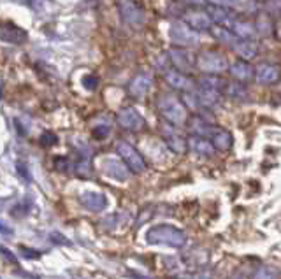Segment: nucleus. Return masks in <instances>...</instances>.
I'll list each match as a JSON object with an SVG mask.
<instances>
[{
	"label": "nucleus",
	"instance_id": "obj_1",
	"mask_svg": "<svg viewBox=\"0 0 281 279\" xmlns=\"http://www.w3.org/2000/svg\"><path fill=\"white\" fill-rule=\"evenodd\" d=\"M149 244H165L171 248H183L187 244V235L172 225H157L146 234Z\"/></svg>",
	"mask_w": 281,
	"mask_h": 279
},
{
	"label": "nucleus",
	"instance_id": "obj_2",
	"mask_svg": "<svg viewBox=\"0 0 281 279\" xmlns=\"http://www.w3.org/2000/svg\"><path fill=\"white\" fill-rule=\"evenodd\" d=\"M197 67L204 72L209 74H216V72H223L227 69V60H225L223 55L216 53V51H200L197 55Z\"/></svg>",
	"mask_w": 281,
	"mask_h": 279
},
{
	"label": "nucleus",
	"instance_id": "obj_3",
	"mask_svg": "<svg viewBox=\"0 0 281 279\" xmlns=\"http://www.w3.org/2000/svg\"><path fill=\"white\" fill-rule=\"evenodd\" d=\"M160 111H162V114L172 123V125H181V123H185V119H187L185 106L174 97H165L164 100H162Z\"/></svg>",
	"mask_w": 281,
	"mask_h": 279
},
{
	"label": "nucleus",
	"instance_id": "obj_4",
	"mask_svg": "<svg viewBox=\"0 0 281 279\" xmlns=\"http://www.w3.org/2000/svg\"><path fill=\"white\" fill-rule=\"evenodd\" d=\"M118 153L121 155V158H123L126 165H129L134 172H142V170L146 169V163L142 160V157L132 146L126 144V142H120V144H118Z\"/></svg>",
	"mask_w": 281,
	"mask_h": 279
},
{
	"label": "nucleus",
	"instance_id": "obj_5",
	"mask_svg": "<svg viewBox=\"0 0 281 279\" xmlns=\"http://www.w3.org/2000/svg\"><path fill=\"white\" fill-rule=\"evenodd\" d=\"M171 37H172V41L180 46H192V44H197V41H199L195 30L190 29L188 25H183V23H176V25H172Z\"/></svg>",
	"mask_w": 281,
	"mask_h": 279
},
{
	"label": "nucleus",
	"instance_id": "obj_6",
	"mask_svg": "<svg viewBox=\"0 0 281 279\" xmlns=\"http://www.w3.org/2000/svg\"><path fill=\"white\" fill-rule=\"evenodd\" d=\"M185 19H187V25L193 30L206 32L213 29V19L206 11H188L185 14Z\"/></svg>",
	"mask_w": 281,
	"mask_h": 279
},
{
	"label": "nucleus",
	"instance_id": "obj_7",
	"mask_svg": "<svg viewBox=\"0 0 281 279\" xmlns=\"http://www.w3.org/2000/svg\"><path fill=\"white\" fill-rule=\"evenodd\" d=\"M232 49L236 51L237 55H239L241 60H246V62H250L251 58L257 57V53H259V47H257V44L253 41H250V39H236V42L231 46Z\"/></svg>",
	"mask_w": 281,
	"mask_h": 279
},
{
	"label": "nucleus",
	"instance_id": "obj_8",
	"mask_svg": "<svg viewBox=\"0 0 281 279\" xmlns=\"http://www.w3.org/2000/svg\"><path fill=\"white\" fill-rule=\"evenodd\" d=\"M190 149H193L195 153H199L200 157H213L215 155V146L209 139L202 137V135H192L188 139Z\"/></svg>",
	"mask_w": 281,
	"mask_h": 279
},
{
	"label": "nucleus",
	"instance_id": "obj_9",
	"mask_svg": "<svg viewBox=\"0 0 281 279\" xmlns=\"http://www.w3.org/2000/svg\"><path fill=\"white\" fill-rule=\"evenodd\" d=\"M228 70H231L232 78L241 83L250 81L253 75H255V70L251 69V65L246 62V60H237V62H234L231 67H228Z\"/></svg>",
	"mask_w": 281,
	"mask_h": 279
},
{
	"label": "nucleus",
	"instance_id": "obj_10",
	"mask_svg": "<svg viewBox=\"0 0 281 279\" xmlns=\"http://www.w3.org/2000/svg\"><path fill=\"white\" fill-rule=\"evenodd\" d=\"M255 79L260 85H272V83H276L279 79V70L271 63H264V65L257 67Z\"/></svg>",
	"mask_w": 281,
	"mask_h": 279
},
{
	"label": "nucleus",
	"instance_id": "obj_11",
	"mask_svg": "<svg viewBox=\"0 0 281 279\" xmlns=\"http://www.w3.org/2000/svg\"><path fill=\"white\" fill-rule=\"evenodd\" d=\"M231 30L234 32V34H236L239 39H250V41H253V37L257 35L255 25H253L251 21H246V19L237 18V16H236L234 23H232Z\"/></svg>",
	"mask_w": 281,
	"mask_h": 279
},
{
	"label": "nucleus",
	"instance_id": "obj_12",
	"mask_svg": "<svg viewBox=\"0 0 281 279\" xmlns=\"http://www.w3.org/2000/svg\"><path fill=\"white\" fill-rule=\"evenodd\" d=\"M208 139L213 142L215 149L227 151V149H231V146H232V135L223 129H216L215 126V129L211 130V134H209Z\"/></svg>",
	"mask_w": 281,
	"mask_h": 279
},
{
	"label": "nucleus",
	"instance_id": "obj_13",
	"mask_svg": "<svg viewBox=\"0 0 281 279\" xmlns=\"http://www.w3.org/2000/svg\"><path fill=\"white\" fill-rule=\"evenodd\" d=\"M209 16H211L213 23H216V25L220 27H225V29L231 30L232 23H234L236 19V14L231 13V11L227 9H220V7H209Z\"/></svg>",
	"mask_w": 281,
	"mask_h": 279
},
{
	"label": "nucleus",
	"instance_id": "obj_14",
	"mask_svg": "<svg viewBox=\"0 0 281 279\" xmlns=\"http://www.w3.org/2000/svg\"><path fill=\"white\" fill-rule=\"evenodd\" d=\"M164 132H165V139H167V144L171 146L176 153H183V151L187 149V141H185L180 134H176L174 130H169L167 126L164 129Z\"/></svg>",
	"mask_w": 281,
	"mask_h": 279
},
{
	"label": "nucleus",
	"instance_id": "obj_15",
	"mask_svg": "<svg viewBox=\"0 0 281 279\" xmlns=\"http://www.w3.org/2000/svg\"><path fill=\"white\" fill-rule=\"evenodd\" d=\"M81 202L86 207H88V209H92V211H102L106 207L104 195H98V193H86V195H83Z\"/></svg>",
	"mask_w": 281,
	"mask_h": 279
},
{
	"label": "nucleus",
	"instance_id": "obj_16",
	"mask_svg": "<svg viewBox=\"0 0 281 279\" xmlns=\"http://www.w3.org/2000/svg\"><path fill=\"white\" fill-rule=\"evenodd\" d=\"M225 93H227L231 98H234V100H241V98L246 97L248 90L241 81H234V83H228V85L225 86Z\"/></svg>",
	"mask_w": 281,
	"mask_h": 279
},
{
	"label": "nucleus",
	"instance_id": "obj_17",
	"mask_svg": "<svg viewBox=\"0 0 281 279\" xmlns=\"http://www.w3.org/2000/svg\"><path fill=\"white\" fill-rule=\"evenodd\" d=\"M167 83L176 90H185V88H188L190 86V79H187V75L177 72V70L167 74Z\"/></svg>",
	"mask_w": 281,
	"mask_h": 279
},
{
	"label": "nucleus",
	"instance_id": "obj_18",
	"mask_svg": "<svg viewBox=\"0 0 281 279\" xmlns=\"http://www.w3.org/2000/svg\"><path fill=\"white\" fill-rule=\"evenodd\" d=\"M120 119H121V123H123L126 129H139V126L142 125V119L137 116V113L136 111H132V109L123 111Z\"/></svg>",
	"mask_w": 281,
	"mask_h": 279
},
{
	"label": "nucleus",
	"instance_id": "obj_19",
	"mask_svg": "<svg viewBox=\"0 0 281 279\" xmlns=\"http://www.w3.org/2000/svg\"><path fill=\"white\" fill-rule=\"evenodd\" d=\"M255 29L259 34H262L264 37H269V35L272 34V30H274V25L271 23V18H269V14H262L259 18V23L255 25Z\"/></svg>",
	"mask_w": 281,
	"mask_h": 279
},
{
	"label": "nucleus",
	"instance_id": "obj_20",
	"mask_svg": "<svg viewBox=\"0 0 281 279\" xmlns=\"http://www.w3.org/2000/svg\"><path fill=\"white\" fill-rule=\"evenodd\" d=\"M199 88L221 91L223 85H221L220 78H216V75H202V78H200V81H199Z\"/></svg>",
	"mask_w": 281,
	"mask_h": 279
},
{
	"label": "nucleus",
	"instance_id": "obj_21",
	"mask_svg": "<svg viewBox=\"0 0 281 279\" xmlns=\"http://www.w3.org/2000/svg\"><path fill=\"white\" fill-rule=\"evenodd\" d=\"M149 85H151V79H149L148 75H139V78H136V81L132 83L134 95H142L149 88Z\"/></svg>",
	"mask_w": 281,
	"mask_h": 279
},
{
	"label": "nucleus",
	"instance_id": "obj_22",
	"mask_svg": "<svg viewBox=\"0 0 281 279\" xmlns=\"http://www.w3.org/2000/svg\"><path fill=\"white\" fill-rule=\"evenodd\" d=\"M108 163H109V170H108V172L113 177L120 179V181H123V179L129 177V170L125 169V165H121V163H118V162H108Z\"/></svg>",
	"mask_w": 281,
	"mask_h": 279
},
{
	"label": "nucleus",
	"instance_id": "obj_23",
	"mask_svg": "<svg viewBox=\"0 0 281 279\" xmlns=\"http://www.w3.org/2000/svg\"><path fill=\"white\" fill-rule=\"evenodd\" d=\"M251 279H279V274L272 267H259Z\"/></svg>",
	"mask_w": 281,
	"mask_h": 279
},
{
	"label": "nucleus",
	"instance_id": "obj_24",
	"mask_svg": "<svg viewBox=\"0 0 281 279\" xmlns=\"http://www.w3.org/2000/svg\"><path fill=\"white\" fill-rule=\"evenodd\" d=\"M171 57L174 60V63H176V67L180 70H187L190 69V62L187 58V55H185V51H180V49H174L171 53Z\"/></svg>",
	"mask_w": 281,
	"mask_h": 279
},
{
	"label": "nucleus",
	"instance_id": "obj_25",
	"mask_svg": "<svg viewBox=\"0 0 281 279\" xmlns=\"http://www.w3.org/2000/svg\"><path fill=\"white\" fill-rule=\"evenodd\" d=\"M266 13L271 16L281 14V0H266Z\"/></svg>",
	"mask_w": 281,
	"mask_h": 279
},
{
	"label": "nucleus",
	"instance_id": "obj_26",
	"mask_svg": "<svg viewBox=\"0 0 281 279\" xmlns=\"http://www.w3.org/2000/svg\"><path fill=\"white\" fill-rule=\"evenodd\" d=\"M0 253H2V257L6 258L7 262H11V264H18V258H16L7 248H2V246H0Z\"/></svg>",
	"mask_w": 281,
	"mask_h": 279
},
{
	"label": "nucleus",
	"instance_id": "obj_27",
	"mask_svg": "<svg viewBox=\"0 0 281 279\" xmlns=\"http://www.w3.org/2000/svg\"><path fill=\"white\" fill-rule=\"evenodd\" d=\"M209 2L216 4V6H236L239 0H209Z\"/></svg>",
	"mask_w": 281,
	"mask_h": 279
},
{
	"label": "nucleus",
	"instance_id": "obj_28",
	"mask_svg": "<svg viewBox=\"0 0 281 279\" xmlns=\"http://www.w3.org/2000/svg\"><path fill=\"white\" fill-rule=\"evenodd\" d=\"M23 251H25V257L27 258H39L41 257V253L39 251H34V249H29V248H21Z\"/></svg>",
	"mask_w": 281,
	"mask_h": 279
},
{
	"label": "nucleus",
	"instance_id": "obj_29",
	"mask_svg": "<svg viewBox=\"0 0 281 279\" xmlns=\"http://www.w3.org/2000/svg\"><path fill=\"white\" fill-rule=\"evenodd\" d=\"M192 279H211V276H209L208 272H200V274H197V276H193Z\"/></svg>",
	"mask_w": 281,
	"mask_h": 279
},
{
	"label": "nucleus",
	"instance_id": "obj_30",
	"mask_svg": "<svg viewBox=\"0 0 281 279\" xmlns=\"http://www.w3.org/2000/svg\"><path fill=\"white\" fill-rule=\"evenodd\" d=\"M183 2L192 4V6H202V4H204V0H183Z\"/></svg>",
	"mask_w": 281,
	"mask_h": 279
},
{
	"label": "nucleus",
	"instance_id": "obj_31",
	"mask_svg": "<svg viewBox=\"0 0 281 279\" xmlns=\"http://www.w3.org/2000/svg\"><path fill=\"white\" fill-rule=\"evenodd\" d=\"M231 279H244L243 276H239V274H236V276H232Z\"/></svg>",
	"mask_w": 281,
	"mask_h": 279
}]
</instances>
